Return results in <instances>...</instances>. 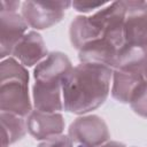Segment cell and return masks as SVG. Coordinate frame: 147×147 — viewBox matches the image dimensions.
I'll use <instances>...</instances> for the list:
<instances>
[{"instance_id": "cell-1", "label": "cell", "mask_w": 147, "mask_h": 147, "mask_svg": "<svg viewBox=\"0 0 147 147\" xmlns=\"http://www.w3.org/2000/svg\"><path fill=\"white\" fill-rule=\"evenodd\" d=\"M113 69L101 64L79 63L69 71L62 84L64 110L86 115L105 103L110 93Z\"/></svg>"}, {"instance_id": "cell-2", "label": "cell", "mask_w": 147, "mask_h": 147, "mask_svg": "<svg viewBox=\"0 0 147 147\" xmlns=\"http://www.w3.org/2000/svg\"><path fill=\"white\" fill-rule=\"evenodd\" d=\"M29 71L15 57L9 56L0 63V109L21 117L33 110L29 93Z\"/></svg>"}, {"instance_id": "cell-3", "label": "cell", "mask_w": 147, "mask_h": 147, "mask_svg": "<svg viewBox=\"0 0 147 147\" xmlns=\"http://www.w3.org/2000/svg\"><path fill=\"white\" fill-rule=\"evenodd\" d=\"M71 3L68 0H28L22 2L21 15L30 28L45 30L61 22Z\"/></svg>"}, {"instance_id": "cell-4", "label": "cell", "mask_w": 147, "mask_h": 147, "mask_svg": "<svg viewBox=\"0 0 147 147\" xmlns=\"http://www.w3.org/2000/svg\"><path fill=\"white\" fill-rule=\"evenodd\" d=\"M68 136L75 147H99L110 139L105 119L94 114L80 115L69 125Z\"/></svg>"}, {"instance_id": "cell-5", "label": "cell", "mask_w": 147, "mask_h": 147, "mask_svg": "<svg viewBox=\"0 0 147 147\" xmlns=\"http://www.w3.org/2000/svg\"><path fill=\"white\" fill-rule=\"evenodd\" d=\"M125 17L126 11L123 1L108 2L105 7L90 16L91 21L100 30L101 37L110 40L119 48L126 45L124 30Z\"/></svg>"}, {"instance_id": "cell-6", "label": "cell", "mask_w": 147, "mask_h": 147, "mask_svg": "<svg viewBox=\"0 0 147 147\" xmlns=\"http://www.w3.org/2000/svg\"><path fill=\"white\" fill-rule=\"evenodd\" d=\"M126 17L125 42L147 51V1H123Z\"/></svg>"}, {"instance_id": "cell-7", "label": "cell", "mask_w": 147, "mask_h": 147, "mask_svg": "<svg viewBox=\"0 0 147 147\" xmlns=\"http://www.w3.org/2000/svg\"><path fill=\"white\" fill-rule=\"evenodd\" d=\"M28 23L18 11L0 10V57L11 56L14 48L28 32Z\"/></svg>"}, {"instance_id": "cell-8", "label": "cell", "mask_w": 147, "mask_h": 147, "mask_svg": "<svg viewBox=\"0 0 147 147\" xmlns=\"http://www.w3.org/2000/svg\"><path fill=\"white\" fill-rule=\"evenodd\" d=\"M71 69V61L65 53L52 52L34 67L33 79L37 83L62 85Z\"/></svg>"}, {"instance_id": "cell-9", "label": "cell", "mask_w": 147, "mask_h": 147, "mask_svg": "<svg viewBox=\"0 0 147 147\" xmlns=\"http://www.w3.org/2000/svg\"><path fill=\"white\" fill-rule=\"evenodd\" d=\"M28 132L36 140H46L48 138L62 134L65 122L61 113H44L32 110L26 117Z\"/></svg>"}, {"instance_id": "cell-10", "label": "cell", "mask_w": 147, "mask_h": 147, "mask_svg": "<svg viewBox=\"0 0 147 147\" xmlns=\"http://www.w3.org/2000/svg\"><path fill=\"white\" fill-rule=\"evenodd\" d=\"M121 49L110 40L100 37L82 47L78 51V59L80 63L101 64L113 69Z\"/></svg>"}, {"instance_id": "cell-11", "label": "cell", "mask_w": 147, "mask_h": 147, "mask_svg": "<svg viewBox=\"0 0 147 147\" xmlns=\"http://www.w3.org/2000/svg\"><path fill=\"white\" fill-rule=\"evenodd\" d=\"M48 55L46 44L41 34L36 31H28L13 51L11 56L15 57L24 67H36Z\"/></svg>"}, {"instance_id": "cell-12", "label": "cell", "mask_w": 147, "mask_h": 147, "mask_svg": "<svg viewBox=\"0 0 147 147\" xmlns=\"http://www.w3.org/2000/svg\"><path fill=\"white\" fill-rule=\"evenodd\" d=\"M32 103L36 110L44 113H61L64 109L62 85L34 82L32 86Z\"/></svg>"}, {"instance_id": "cell-13", "label": "cell", "mask_w": 147, "mask_h": 147, "mask_svg": "<svg viewBox=\"0 0 147 147\" xmlns=\"http://www.w3.org/2000/svg\"><path fill=\"white\" fill-rule=\"evenodd\" d=\"M144 80V75L121 70H113L110 88L111 96L121 103H129L133 92Z\"/></svg>"}, {"instance_id": "cell-14", "label": "cell", "mask_w": 147, "mask_h": 147, "mask_svg": "<svg viewBox=\"0 0 147 147\" xmlns=\"http://www.w3.org/2000/svg\"><path fill=\"white\" fill-rule=\"evenodd\" d=\"M101 37L100 30L91 21L90 16L78 15L70 23L69 38L74 48L79 51L86 44Z\"/></svg>"}, {"instance_id": "cell-15", "label": "cell", "mask_w": 147, "mask_h": 147, "mask_svg": "<svg viewBox=\"0 0 147 147\" xmlns=\"http://www.w3.org/2000/svg\"><path fill=\"white\" fill-rule=\"evenodd\" d=\"M146 68H147V51L140 47L125 45L119 51L118 57L116 60L113 70H121V71L144 75Z\"/></svg>"}, {"instance_id": "cell-16", "label": "cell", "mask_w": 147, "mask_h": 147, "mask_svg": "<svg viewBox=\"0 0 147 147\" xmlns=\"http://www.w3.org/2000/svg\"><path fill=\"white\" fill-rule=\"evenodd\" d=\"M1 147H9L21 140L28 132L26 118L1 111Z\"/></svg>"}, {"instance_id": "cell-17", "label": "cell", "mask_w": 147, "mask_h": 147, "mask_svg": "<svg viewBox=\"0 0 147 147\" xmlns=\"http://www.w3.org/2000/svg\"><path fill=\"white\" fill-rule=\"evenodd\" d=\"M131 109L139 116L147 118V80L140 83V85L133 92L129 102Z\"/></svg>"}, {"instance_id": "cell-18", "label": "cell", "mask_w": 147, "mask_h": 147, "mask_svg": "<svg viewBox=\"0 0 147 147\" xmlns=\"http://www.w3.org/2000/svg\"><path fill=\"white\" fill-rule=\"evenodd\" d=\"M108 2H101V1H87V0H76V1H72L71 6L74 7V9L78 13H82V14H88V13H92L94 10H99L101 9L102 7H105Z\"/></svg>"}, {"instance_id": "cell-19", "label": "cell", "mask_w": 147, "mask_h": 147, "mask_svg": "<svg viewBox=\"0 0 147 147\" xmlns=\"http://www.w3.org/2000/svg\"><path fill=\"white\" fill-rule=\"evenodd\" d=\"M37 147H75L70 137L67 134H59L46 140H42Z\"/></svg>"}, {"instance_id": "cell-20", "label": "cell", "mask_w": 147, "mask_h": 147, "mask_svg": "<svg viewBox=\"0 0 147 147\" xmlns=\"http://www.w3.org/2000/svg\"><path fill=\"white\" fill-rule=\"evenodd\" d=\"M21 6H22V3L16 0H1L0 1V10L18 11V8Z\"/></svg>"}, {"instance_id": "cell-21", "label": "cell", "mask_w": 147, "mask_h": 147, "mask_svg": "<svg viewBox=\"0 0 147 147\" xmlns=\"http://www.w3.org/2000/svg\"><path fill=\"white\" fill-rule=\"evenodd\" d=\"M99 147H126V146H125L124 144H122V142L109 140L108 142H106V144H103V145H101V146H99Z\"/></svg>"}, {"instance_id": "cell-22", "label": "cell", "mask_w": 147, "mask_h": 147, "mask_svg": "<svg viewBox=\"0 0 147 147\" xmlns=\"http://www.w3.org/2000/svg\"><path fill=\"white\" fill-rule=\"evenodd\" d=\"M144 76H145V79L147 80V68H146V70H145V74H144Z\"/></svg>"}]
</instances>
